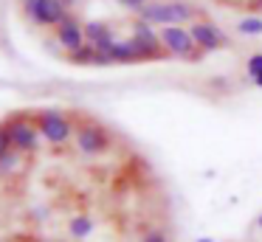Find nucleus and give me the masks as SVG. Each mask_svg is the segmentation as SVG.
<instances>
[{
  "label": "nucleus",
  "mask_w": 262,
  "mask_h": 242,
  "mask_svg": "<svg viewBox=\"0 0 262 242\" xmlns=\"http://www.w3.org/2000/svg\"><path fill=\"white\" fill-rule=\"evenodd\" d=\"M65 59L71 62V65H96V59H99V51L93 48V45H79L76 51H68L65 54Z\"/></svg>",
  "instance_id": "obj_14"
},
{
  "label": "nucleus",
  "mask_w": 262,
  "mask_h": 242,
  "mask_svg": "<svg viewBox=\"0 0 262 242\" xmlns=\"http://www.w3.org/2000/svg\"><path fill=\"white\" fill-rule=\"evenodd\" d=\"M26 169V155L17 149L6 152V155L0 158V178H14L17 172H23Z\"/></svg>",
  "instance_id": "obj_13"
},
{
  "label": "nucleus",
  "mask_w": 262,
  "mask_h": 242,
  "mask_svg": "<svg viewBox=\"0 0 262 242\" xmlns=\"http://www.w3.org/2000/svg\"><path fill=\"white\" fill-rule=\"evenodd\" d=\"M237 34H243V37H259L262 34V17L259 14L243 17V20L237 23Z\"/></svg>",
  "instance_id": "obj_15"
},
{
  "label": "nucleus",
  "mask_w": 262,
  "mask_h": 242,
  "mask_svg": "<svg viewBox=\"0 0 262 242\" xmlns=\"http://www.w3.org/2000/svg\"><path fill=\"white\" fill-rule=\"evenodd\" d=\"M189 31H192L194 42H198V48L203 51V54H214V51L228 48V34L223 31V28H217L214 23H209V20L189 23Z\"/></svg>",
  "instance_id": "obj_8"
},
{
  "label": "nucleus",
  "mask_w": 262,
  "mask_h": 242,
  "mask_svg": "<svg viewBox=\"0 0 262 242\" xmlns=\"http://www.w3.org/2000/svg\"><path fill=\"white\" fill-rule=\"evenodd\" d=\"M119 3L124 6V9H130V11H138L144 3H149V0H119Z\"/></svg>",
  "instance_id": "obj_19"
},
{
  "label": "nucleus",
  "mask_w": 262,
  "mask_h": 242,
  "mask_svg": "<svg viewBox=\"0 0 262 242\" xmlns=\"http://www.w3.org/2000/svg\"><path fill=\"white\" fill-rule=\"evenodd\" d=\"M136 17L155 28H164V26H189V23H194L198 11L186 0H149L136 11Z\"/></svg>",
  "instance_id": "obj_1"
},
{
  "label": "nucleus",
  "mask_w": 262,
  "mask_h": 242,
  "mask_svg": "<svg viewBox=\"0 0 262 242\" xmlns=\"http://www.w3.org/2000/svg\"><path fill=\"white\" fill-rule=\"evenodd\" d=\"M6 127H9V135H12V146L23 155H31V152L40 149V129H37V121L34 116L29 113H12L6 118Z\"/></svg>",
  "instance_id": "obj_4"
},
{
  "label": "nucleus",
  "mask_w": 262,
  "mask_h": 242,
  "mask_svg": "<svg viewBox=\"0 0 262 242\" xmlns=\"http://www.w3.org/2000/svg\"><path fill=\"white\" fill-rule=\"evenodd\" d=\"M158 34H161V45H164V51L169 56H175V59L200 62L206 56L203 51L198 48V42H194L189 26H164V28H158Z\"/></svg>",
  "instance_id": "obj_3"
},
{
  "label": "nucleus",
  "mask_w": 262,
  "mask_h": 242,
  "mask_svg": "<svg viewBox=\"0 0 262 242\" xmlns=\"http://www.w3.org/2000/svg\"><path fill=\"white\" fill-rule=\"evenodd\" d=\"M20 9L40 28H57L71 14L62 0H20Z\"/></svg>",
  "instance_id": "obj_6"
},
{
  "label": "nucleus",
  "mask_w": 262,
  "mask_h": 242,
  "mask_svg": "<svg viewBox=\"0 0 262 242\" xmlns=\"http://www.w3.org/2000/svg\"><path fill=\"white\" fill-rule=\"evenodd\" d=\"M110 62L113 65H136L138 62V51H136V42H133L130 37H124V39H116V45L110 48Z\"/></svg>",
  "instance_id": "obj_11"
},
{
  "label": "nucleus",
  "mask_w": 262,
  "mask_h": 242,
  "mask_svg": "<svg viewBox=\"0 0 262 242\" xmlns=\"http://www.w3.org/2000/svg\"><path fill=\"white\" fill-rule=\"evenodd\" d=\"M256 228H262V214H259V217H256Z\"/></svg>",
  "instance_id": "obj_22"
},
{
  "label": "nucleus",
  "mask_w": 262,
  "mask_h": 242,
  "mask_svg": "<svg viewBox=\"0 0 262 242\" xmlns=\"http://www.w3.org/2000/svg\"><path fill=\"white\" fill-rule=\"evenodd\" d=\"M74 144L82 155H102V152L110 149V135L102 124H76V133H74Z\"/></svg>",
  "instance_id": "obj_7"
},
{
  "label": "nucleus",
  "mask_w": 262,
  "mask_h": 242,
  "mask_svg": "<svg viewBox=\"0 0 262 242\" xmlns=\"http://www.w3.org/2000/svg\"><path fill=\"white\" fill-rule=\"evenodd\" d=\"M141 242H169V236H166L161 228H149V231L141 234Z\"/></svg>",
  "instance_id": "obj_18"
},
{
  "label": "nucleus",
  "mask_w": 262,
  "mask_h": 242,
  "mask_svg": "<svg viewBox=\"0 0 262 242\" xmlns=\"http://www.w3.org/2000/svg\"><path fill=\"white\" fill-rule=\"evenodd\" d=\"M245 71H248V76H259L262 73V51H256V54L248 56V62H245Z\"/></svg>",
  "instance_id": "obj_16"
},
{
  "label": "nucleus",
  "mask_w": 262,
  "mask_h": 242,
  "mask_svg": "<svg viewBox=\"0 0 262 242\" xmlns=\"http://www.w3.org/2000/svg\"><path fill=\"white\" fill-rule=\"evenodd\" d=\"M116 31L110 23L104 20H88L85 23V42L93 45V48L99 51V54H110V48L116 45Z\"/></svg>",
  "instance_id": "obj_10"
},
{
  "label": "nucleus",
  "mask_w": 262,
  "mask_h": 242,
  "mask_svg": "<svg viewBox=\"0 0 262 242\" xmlns=\"http://www.w3.org/2000/svg\"><path fill=\"white\" fill-rule=\"evenodd\" d=\"M198 242H214V239H209V236H203V239H198Z\"/></svg>",
  "instance_id": "obj_23"
},
{
  "label": "nucleus",
  "mask_w": 262,
  "mask_h": 242,
  "mask_svg": "<svg viewBox=\"0 0 262 242\" xmlns=\"http://www.w3.org/2000/svg\"><path fill=\"white\" fill-rule=\"evenodd\" d=\"M14 146H12V135H9V127H6V121H0V158L6 155V152H12Z\"/></svg>",
  "instance_id": "obj_17"
},
{
  "label": "nucleus",
  "mask_w": 262,
  "mask_h": 242,
  "mask_svg": "<svg viewBox=\"0 0 262 242\" xmlns=\"http://www.w3.org/2000/svg\"><path fill=\"white\" fill-rule=\"evenodd\" d=\"M54 39H57V45L65 54H68V51H76L79 45H85V23L71 11V14L54 28Z\"/></svg>",
  "instance_id": "obj_9"
},
{
  "label": "nucleus",
  "mask_w": 262,
  "mask_h": 242,
  "mask_svg": "<svg viewBox=\"0 0 262 242\" xmlns=\"http://www.w3.org/2000/svg\"><path fill=\"white\" fill-rule=\"evenodd\" d=\"M130 39L136 42L138 62H158V59H164V56H169L164 51V45H161L158 28L149 26V23H144V20H138V17L130 26Z\"/></svg>",
  "instance_id": "obj_5"
},
{
  "label": "nucleus",
  "mask_w": 262,
  "mask_h": 242,
  "mask_svg": "<svg viewBox=\"0 0 262 242\" xmlns=\"http://www.w3.org/2000/svg\"><path fill=\"white\" fill-rule=\"evenodd\" d=\"M34 121H37V129H40V135H42L46 144L65 146L68 141H74L76 124L71 121L62 110H57V107H46V110L34 113Z\"/></svg>",
  "instance_id": "obj_2"
},
{
  "label": "nucleus",
  "mask_w": 262,
  "mask_h": 242,
  "mask_svg": "<svg viewBox=\"0 0 262 242\" xmlns=\"http://www.w3.org/2000/svg\"><path fill=\"white\" fill-rule=\"evenodd\" d=\"M93 231H96V219L91 217V214H74V217L68 219V236L71 239H91Z\"/></svg>",
  "instance_id": "obj_12"
},
{
  "label": "nucleus",
  "mask_w": 262,
  "mask_h": 242,
  "mask_svg": "<svg viewBox=\"0 0 262 242\" xmlns=\"http://www.w3.org/2000/svg\"><path fill=\"white\" fill-rule=\"evenodd\" d=\"M254 84H256V87L262 90V73H259V76H254Z\"/></svg>",
  "instance_id": "obj_21"
},
{
  "label": "nucleus",
  "mask_w": 262,
  "mask_h": 242,
  "mask_svg": "<svg viewBox=\"0 0 262 242\" xmlns=\"http://www.w3.org/2000/svg\"><path fill=\"white\" fill-rule=\"evenodd\" d=\"M62 3H65V9H68V11H74V6L79 3V0H62Z\"/></svg>",
  "instance_id": "obj_20"
}]
</instances>
